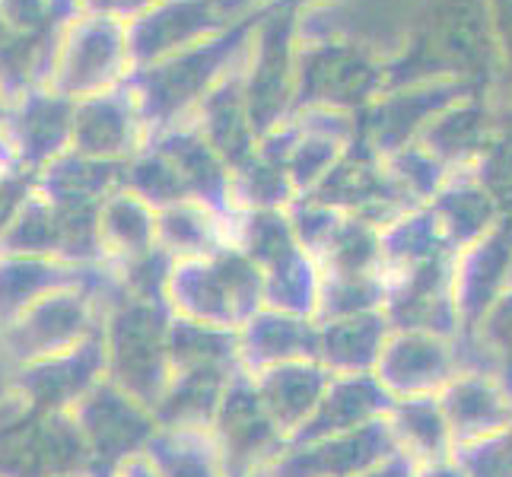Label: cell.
<instances>
[{"label": "cell", "instance_id": "2", "mask_svg": "<svg viewBox=\"0 0 512 477\" xmlns=\"http://www.w3.org/2000/svg\"><path fill=\"white\" fill-rule=\"evenodd\" d=\"M474 474L478 477H512V433L500 446L487 449V455L474 465Z\"/></svg>", "mask_w": 512, "mask_h": 477}, {"label": "cell", "instance_id": "3", "mask_svg": "<svg viewBox=\"0 0 512 477\" xmlns=\"http://www.w3.org/2000/svg\"><path fill=\"white\" fill-rule=\"evenodd\" d=\"M490 338L497 341L506 353H512V299H506V303L493 312L490 318Z\"/></svg>", "mask_w": 512, "mask_h": 477}, {"label": "cell", "instance_id": "1", "mask_svg": "<svg viewBox=\"0 0 512 477\" xmlns=\"http://www.w3.org/2000/svg\"><path fill=\"white\" fill-rule=\"evenodd\" d=\"M452 414L462 430H487L493 423L503 420V408L497 395H493L490 388H484L481 382L458 385V392L452 395Z\"/></svg>", "mask_w": 512, "mask_h": 477}]
</instances>
